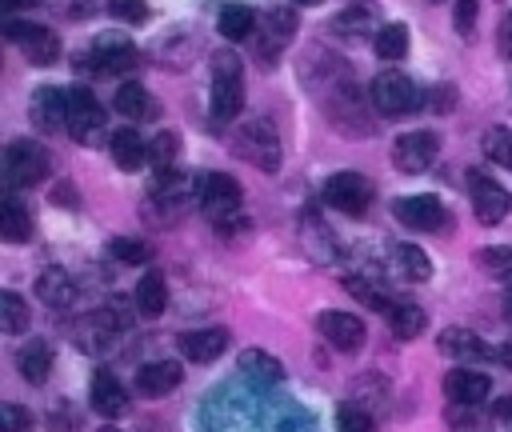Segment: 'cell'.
Here are the masks:
<instances>
[{"mask_svg":"<svg viewBox=\"0 0 512 432\" xmlns=\"http://www.w3.org/2000/svg\"><path fill=\"white\" fill-rule=\"evenodd\" d=\"M392 264H396V276L408 280V284H420V280L432 276V260H428V252L416 248V244H396Z\"/></svg>","mask_w":512,"mask_h":432,"instance_id":"29","label":"cell"},{"mask_svg":"<svg viewBox=\"0 0 512 432\" xmlns=\"http://www.w3.org/2000/svg\"><path fill=\"white\" fill-rule=\"evenodd\" d=\"M232 152L248 164H256L260 172H276L280 168V136L272 128V120L256 116V120H244L236 132H232Z\"/></svg>","mask_w":512,"mask_h":432,"instance_id":"5","label":"cell"},{"mask_svg":"<svg viewBox=\"0 0 512 432\" xmlns=\"http://www.w3.org/2000/svg\"><path fill=\"white\" fill-rule=\"evenodd\" d=\"M192 196H200V184L172 168V172H156L152 188H148V216L160 220V224H172L176 216H184V208L192 204Z\"/></svg>","mask_w":512,"mask_h":432,"instance_id":"4","label":"cell"},{"mask_svg":"<svg viewBox=\"0 0 512 432\" xmlns=\"http://www.w3.org/2000/svg\"><path fill=\"white\" fill-rule=\"evenodd\" d=\"M492 392V380L480 372V368H452L444 376V396L456 404V408H480Z\"/></svg>","mask_w":512,"mask_h":432,"instance_id":"17","label":"cell"},{"mask_svg":"<svg viewBox=\"0 0 512 432\" xmlns=\"http://www.w3.org/2000/svg\"><path fill=\"white\" fill-rule=\"evenodd\" d=\"M0 236L8 244H24L32 236V212L24 208V200L16 192H8L4 204H0Z\"/></svg>","mask_w":512,"mask_h":432,"instance_id":"26","label":"cell"},{"mask_svg":"<svg viewBox=\"0 0 512 432\" xmlns=\"http://www.w3.org/2000/svg\"><path fill=\"white\" fill-rule=\"evenodd\" d=\"M476 12H480V0H456L452 20H456V32H460V36H472V28H476Z\"/></svg>","mask_w":512,"mask_h":432,"instance_id":"45","label":"cell"},{"mask_svg":"<svg viewBox=\"0 0 512 432\" xmlns=\"http://www.w3.org/2000/svg\"><path fill=\"white\" fill-rule=\"evenodd\" d=\"M344 284H348V292H356V296H360V300H364L368 308H376V312H384V308L392 312V308H396V304H388V296H384V292H380L376 284H368L364 276H348Z\"/></svg>","mask_w":512,"mask_h":432,"instance_id":"41","label":"cell"},{"mask_svg":"<svg viewBox=\"0 0 512 432\" xmlns=\"http://www.w3.org/2000/svg\"><path fill=\"white\" fill-rule=\"evenodd\" d=\"M372 100H364L360 96V88L356 84H336L328 96H324V116H328V124L336 128V132H344V136H352V140H364V136H372L376 132V108H368Z\"/></svg>","mask_w":512,"mask_h":432,"instance_id":"2","label":"cell"},{"mask_svg":"<svg viewBox=\"0 0 512 432\" xmlns=\"http://www.w3.org/2000/svg\"><path fill=\"white\" fill-rule=\"evenodd\" d=\"M68 132L84 148H92V144L104 140V108L96 104V96L84 84H72L68 88Z\"/></svg>","mask_w":512,"mask_h":432,"instance_id":"8","label":"cell"},{"mask_svg":"<svg viewBox=\"0 0 512 432\" xmlns=\"http://www.w3.org/2000/svg\"><path fill=\"white\" fill-rule=\"evenodd\" d=\"M392 212H396V220H400L404 228H416V232H448V228H452V212H448L444 200L432 196V192L400 196V200L392 204Z\"/></svg>","mask_w":512,"mask_h":432,"instance_id":"10","label":"cell"},{"mask_svg":"<svg viewBox=\"0 0 512 432\" xmlns=\"http://www.w3.org/2000/svg\"><path fill=\"white\" fill-rule=\"evenodd\" d=\"M496 360H500V364H504V368H512V340H508V344H500V348H496Z\"/></svg>","mask_w":512,"mask_h":432,"instance_id":"51","label":"cell"},{"mask_svg":"<svg viewBox=\"0 0 512 432\" xmlns=\"http://www.w3.org/2000/svg\"><path fill=\"white\" fill-rule=\"evenodd\" d=\"M112 108H116L120 116H128V120H156V116H160L156 96H152L144 84H136V80H128V84H120V88H116Z\"/></svg>","mask_w":512,"mask_h":432,"instance_id":"24","label":"cell"},{"mask_svg":"<svg viewBox=\"0 0 512 432\" xmlns=\"http://www.w3.org/2000/svg\"><path fill=\"white\" fill-rule=\"evenodd\" d=\"M164 308H168V284H164V276L160 272H144L140 284H136V312L152 320Z\"/></svg>","mask_w":512,"mask_h":432,"instance_id":"30","label":"cell"},{"mask_svg":"<svg viewBox=\"0 0 512 432\" xmlns=\"http://www.w3.org/2000/svg\"><path fill=\"white\" fill-rule=\"evenodd\" d=\"M108 12L120 20V24H144L152 12H148V0H108Z\"/></svg>","mask_w":512,"mask_h":432,"instance_id":"42","label":"cell"},{"mask_svg":"<svg viewBox=\"0 0 512 432\" xmlns=\"http://www.w3.org/2000/svg\"><path fill=\"white\" fill-rule=\"evenodd\" d=\"M424 324H428V316L420 304H396L392 308V336L396 340H416L424 332Z\"/></svg>","mask_w":512,"mask_h":432,"instance_id":"35","label":"cell"},{"mask_svg":"<svg viewBox=\"0 0 512 432\" xmlns=\"http://www.w3.org/2000/svg\"><path fill=\"white\" fill-rule=\"evenodd\" d=\"M108 152H112L116 168H124V172H136V168L148 164V140H144L132 124H124V128H116V132L108 136Z\"/></svg>","mask_w":512,"mask_h":432,"instance_id":"22","label":"cell"},{"mask_svg":"<svg viewBox=\"0 0 512 432\" xmlns=\"http://www.w3.org/2000/svg\"><path fill=\"white\" fill-rule=\"evenodd\" d=\"M180 380H184V368H180L176 360H152V364H144V368L136 372V392L156 400V396L176 392Z\"/></svg>","mask_w":512,"mask_h":432,"instance_id":"21","label":"cell"},{"mask_svg":"<svg viewBox=\"0 0 512 432\" xmlns=\"http://www.w3.org/2000/svg\"><path fill=\"white\" fill-rule=\"evenodd\" d=\"M200 212L220 228V232H228V228H248V220H244V212H240V204H244V192H240V184H236V176H228V172H208L204 180H200Z\"/></svg>","mask_w":512,"mask_h":432,"instance_id":"3","label":"cell"},{"mask_svg":"<svg viewBox=\"0 0 512 432\" xmlns=\"http://www.w3.org/2000/svg\"><path fill=\"white\" fill-rule=\"evenodd\" d=\"M92 408L100 416H108V420H116V416L128 412V392H124V384L108 368H96L92 372Z\"/></svg>","mask_w":512,"mask_h":432,"instance_id":"23","label":"cell"},{"mask_svg":"<svg viewBox=\"0 0 512 432\" xmlns=\"http://www.w3.org/2000/svg\"><path fill=\"white\" fill-rule=\"evenodd\" d=\"M52 200H56L60 208H76V204H80V200H76V188H72V184H56V188H52Z\"/></svg>","mask_w":512,"mask_h":432,"instance_id":"47","label":"cell"},{"mask_svg":"<svg viewBox=\"0 0 512 432\" xmlns=\"http://www.w3.org/2000/svg\"><path fill=\"white\" fill-rule=\"evenodd\" d=\"M484 152L488 160H496L500 168H512V128H492L484 136Z\"/></svg>","mask_w":512,"mask_h":432,"instance_id":"40","label":"cell"},{"mask_svg":"<svg viewBox=\"0 0 512 432\" xmlns=\"http://www.w3.org/2000/svg\"><path fill=\"white\" fill-rule=\"evenodd\" d=\"M508 312H512V292H508Z\"/></svg>","mask_w":512,"mask_h":432,"instance_id":"53","label":"cell"},{"mask_svg":"<svg viewBox=\"0 0 512 432\" xmlns=\"http://www.w3.org/2000/svg\"><path fill=\"white\" fill-rule=\"evenodd\" d=\"M84 64H88L96 76H120V72H132V64H136V44H132L128 36H120V32H104V36L92 40Z\"/></svg>","mask_w":512,"mask_h":432,"instance_id":"11","label":"cell"},{"mask_svg":"<svg viewBox=\"0 0 512 432\" xmlns=\"http://www.w3.org/2000/svg\"><path fill=\"white\" fill-rule=\"evenodd\" d=\"M28 116H32V124H36L40 132H60V128H68V92H64V88H52V84L36 88Z\"/></svg>","mask_w":512,"mask_h":432,"instance_id":"18","label":"cell"},{"mask_svg":"<svg viewBox=\"0 0 512 432\" xmlns=\"http://www.w3.org/2000/svg\"><path fill=\"white\" fill-rule=\"evenodd\" d=\"M372 40H376L372 48H376V56H380V60H404V56H408V28H404L400 20L380 24Z\"/></svg>","mask_w":512,"mask_h":432,"instance_id":"32","label":"cell"},{"mask_svg":"<svg viewBox=\"0 0 512 432\" xmlns=\"http://www.w3.org/2000/svg\"><path fill=\"white\" fill-rule=\"evenodd\" d=\"M292 4H320V0H292Z\"/></svg>","mask_w":512,"mask_h":432,"instance_id":"52","label":"cell"},{"mask_svg":"<svg viewBox=\"0 0 512 432\" xmlns=\"http://www.w3.org/2000/svg\"><path fill=\"white\" fill-rule=\"evenodd\" d=\"M240 372L256 384H280L284 380V364L264 348H244L240 352Z\"/></svg>","mask_w":512,"mask_h":432,"instance_id":"28","label":"cell"},{"mask_svg":"<svg viewBox=\"0 0 512 432\" xmlns=\"http://www.w3.org/2000/svg\"><path fill=\"white\" fill-rule=\"evenodd\" d=\"M120 328H124V324H120V316H116V312H88V316H80V320H76L72 336H76V344H80L84 352H100V348H104Z\"/></svg>","mask_w":512,"mask_h":432,"instance_id":"20","label":"cell"},{"mask_svg":"<svg viewBox=\"0 0 512 432\" xmlns=\"http://www.w3.org/2000/svg\"><path fill=\"white\" fill-rule=\"evenodd\" d=\"M100 432H112V428H100Z\"/></svg>","mask_w":512,"mask_h":432,"instance_id":"54","label":"cell"},{"mask_svg":"<svg viewBox=\"0 0 512 432\" xmlns=\"http://www.w3.org/2000/svg\"><path fill=\"white\" fill-rule=\"evenodd\" d=\"M36 292H40V300H44L48 308H64V304H72V296H76V288H72V280L64 276V268H48V272L36 280Z\"/></svg>","mask_w":512,"mask_h":432,"instance_id":"33","label":"cell"},{"mask_svg":"<svg viewBox=\"0 0 512 432\" xmlns=\"http://www.w3.org/2000/svg\"><path fill=\"white\" fill-rule=\"evenodd\" d=\"M4 36L12 40V44H20V52L32 60V64H52L56 56H60V40H56V32L52 28H44V24H32V20H4Z\"/></svg>","mask_w":512,"mask_h":432,"instance_id":"13","label":"cell"},{"mask_svg":"<svg viewBox=\"0 0 512 432\" xmlns=\"http://www.w3.org/2000/svg\"><path fill=\"white\" fill-rule=\"evenodd\" d=\"M432 100H436V104H432L436 112H448V108H452V100H456V88H452V84H448V88L440 84V88L432 92Z\"/></svg>","mask_w":512,"mask_h":432,"instance_id":"48","label":"cell"},{"mask_svg":"<svg viewBox=\"0 0 512 432\" xmlns=\"http://www.w3.org/2000/svg\"><path fill=\"white\" fill-rule=\"evenodd\" d=\"M372 200H376V188L360 172H336L324 180V204H332L344 216H364L372 208Z\"/></svg>","mask_w":512,"mask_h":432,"instance_id":"9","label":"cell"},{"mask_svg":"<svg viewBox=\"0 0 512 432\" xmlns=\"http://www.w3.org/2000/svg\"><path fill=\"white\" fill-rule=\"evenodd\" d=\"M476 264L488 272V276H512V248H504V244H496V248H480L476 252Z\"/></svg>","mask_w":512,"mask_h":432,"instance_id":"39","label":"cell"},{"mask_svg":"<svg viewBox=\"0 0 512 432\" xmlns=\"http://www.w3.org/2000/svg\"><path fill=\"white\" fill-rule=\"evenodd\" d=\"M436 152H440V136L428 132V128H416V132L396 136V144H392V164H396V172H404V176H420V172L432 168Z\"/></svg>","mask_w":512,"mask_h":432,"instance_id":"12","label":"cell"},{"mask_svg":"<svg viewBox=\"0 0 512 432\" xmlns=\"http://www.w3.org/2000/svg\"><path fill=\"white\" fill-rule=\"evenodd\" d=\"M336 432H376V420L360 404H340L336 408Z\"/></svg>","mask_w":512,"mask_h":432,"instance_id":"38","label":"cell"},{"mask_svg":"<svg viewBox=\"0 0 512 432\" xmlns=\"http://www.w3.org/2000/svg\"><path fill=\"white\" fill-rule=\"evenodd\" d=\"M468 196H472V212H476L480 224H500V220L508 216V208H512L508 188L496 184V180L484 176V172H472V176H468Z\"/></svg>","mask_w":512,"mask_h":432,"instance_id":"15","label":"cell"},{"mask_svg":"<svg viewBox=\"0 0 512 432\" xmlns=\"http://www.w3.org/2000/svg\"><path fill=\"white\" fill-rule=\"evenodd\" d=\"M0 432H32V412L20 404H0Z\"/></svg>","mask_w":512,"mask_h":432,"instance_id":"44","label":"cell"},{"mask_svg":"<svg viewBox=\"0 0 512 432\" xmlns=\"http://www.w3.org/2000/svg\"><path fill=\"white\" fill-rule=\"evenodd\" d=\"M420 100H424V92L404 72H380L372 80V108L380 116H392V120L396 116H408V112L420 108Z\"/></svg>","mask_w":512,"mask_h":432,"instance_id":"7","label":"cell"},{"mask_svg":"<svg viewBox=\"0 0 512 432\" xmlns=\"http://www.w3.org/2000/svg\"><path fill=\"white\" fill-rule=\"evenodd\" d=\"M0 316H4V332H24L28 328V304H24V296L20 292H12V288H4L0 292Z\"/></svg>","mask_w":512,"mask_h":432,"instance_id":"37","label":"cell"},{"mask_svg":"<svg viewBox=\"0 0 512 432\" xmlns=\"http://www.w3.org/2000/svg\"><path fill=\"white\" fill-rule=\"evenodd\" d=\"M108 252L120 264H152V244L148 240H136V236H116L108 244Z\"/></svg>","mask_w":512,"mask_h":432,"instance_id":"36","label":"cell"},{"mask_svg":"<svg viewBox=\"0 0 512 432\" xmlns=\"http://www.w3.org/2000/svg\"><path fill=\"white\" fill-rule=\"evenodd\" d=\"M496 52L504 60H512V12L500 16V28H496Z\"/></svg>","mask_w":512,"mask_h":432,"instance_id":"46","label":"cell"},{"mask_svg":"<svg viewBox=\"0 0 512 432\" xmlns=\"http://www.w3.org/2000/svg\"><path fill=\"white\" fill-rule=\"evenodd\" d=\"M440 352L452 356V360H492L496 356V348L488 340H480L476 332H468V328H448L440 336Z\"/></svg>","mask_w":512,"mask_h":432,"instance_id":"25","label":"cell"},{"mask_svg":"<svg viewBox=\"0 0 512 432\" xmlns=\"http://www.w3.org/2000/svg\"><path fill=\"white\" fill-rule=\"evenodd\" d=\"M176 156H180V132L164 128V132H156V136L148 140V164H152L156 172H172Z\"/></svg>","mask_w":512,"mask_h":432,"instance_id":"34","label":"cell"},{"mask_svg":"<svg viewBox=\"0 0 512 432\" xmlns=\"http://www.w3.org/2000/svg\"><path fill=\"white\" fill-rule=\"evenodd\" d=\"M496 420L512 428V396H508V400H496Z\"/></svg>","mask_w":512,"mask_h":432,"instance_id":"50","label":"cell"},{"mask_svg":"<svg viewBox=\"0 0 512 432\" xmlns=\"http://www.w3.org/2000/svg\"><path fill=\"white\" fill-rule=\"evenodd\" d=\"M316 328H320V336H324L336 352H360V348H364V340H368L364 320H360V316H352V312H336V308L320 312V316H316Z\"/></svg>","mask_w":512,"mask_h":432,"instance_id":"16","label":"cell"},{"mask_svg":"<svg viewBox=\"0 0 512 432\" xmlns=\"http://www.w3.org/2000/svg\"><path fill=\"white\" fill-rule=\"evenodd\" d=\"M216 28L224 40H248L256 32V12L248 4H224L216 16Z\"/></svg>","mask_w":512,"mask_h":432,"instance_id":"31","label":"cell"},{"mask_svg":"<svg viewBox=\"0 0 512 432\" xmlns=\"http://www.w3.org/2000/svg\"><path fill=\"white\" fill-rule=\"evenodd\" d=\"M296 8H272L260 24H256V40H252V48H256V56L264 60V64H272L284 48H288V40H292V32H296Z\"/></svg>","mask_w":512,"mask_h":432,"instance_id":"14","label":"cell"},{"mask_svg":"<svg viewBox=\"0 0 512 432\" xmlns=\"http://www.w3.org/2000/svg\"><path fill=\"white\" fill-rule=\"evenodd\" d=\"M36 4H40V0H0V8L8 12V20H12L16 12H28V8H36Z\"/></svg>","mask_w":512,"mask_h":432,"instance_id":"49","label":"cell"},{"mask_svg":"<svg viewBox=\"0 0 512 432\" xmlns=\"http://www.w3.org/2000/svg\"><path fill=\"white\" fill-rule=\"evenodd\" d=\"M52 160H48V148L36 144V140H12L4 148V180L8 188H32L48 176Z\"/></svg>","mask_w":512,"mask_h":432,"instance_id":"6","label":"cell"},{"mask_svg":"<svg viewBox=\"0 0 512 432\" xmlns=\"http://www.w3.org/2000/svg\"><path fill=\"white\" fill-rule=\"evenodd\" d=\"M16 368H20V376H24L28 384H44L48 372H52V348H48L44 340H28V344H20V352H16Z\"/></svg>","mask_w":512,"mask_h":432,"instance_id":"27","label":"cell"},{"mask_svg":"<svg viewBox=\"0 0 512 432\" xmlns=\"http://www.w3.org/2000/svg\"><path fill=\"white\" fill-rule=\"evenodd\" d=\"M212 64V92H208V112L216 124H228L244 108V64L232 48H216L208 56Z\"/></svg>","mask_w":512,"mask_h":432,"instance_id":"1","label":"cell"},{"mask_svg":"<svg viewBox=\"0 0 512 432\" xmlns=\"http://www.w3.org/2000/svg\"><path fill=\"white\" fill-rule=\"evenodd\" d=\"M176 348H180V356L184 360H192V364H212L224 348H228V328H192V332H184L180 340H176Z\"/></svg>","mask_w":512,"mask_h":432,"instance_id":"19","label":"cell"},{"mask_svg":"<svg viewBox=\"0 0 512 432\" xmlns=\"http://www.w3.org/2000/svg\"><path fill=\"white\" fill-rule=\"evenodd\" d=\"M368 24H372V4H356V8H348L344 16H336V32H352V36H360Z\"/></svg>","mask_w":512,"mask_h":432,"instance_id":"43","label":"cell"}]
</instances>
